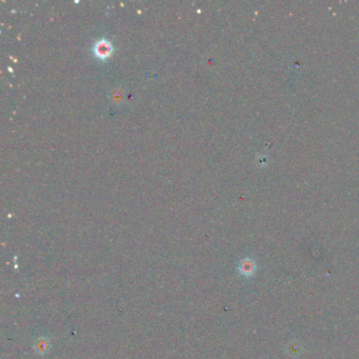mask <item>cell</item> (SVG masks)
Listing matches in <instances>:
<instances>
[{
    "label": "cell",
    "instance_id": "cell-1",
    "mask_svg": "<svg viewBox=\"0 0 359 359\" xmlns=\"http://www.w3.org/2000/svg\"><path fill=\"white\" fill-rule=\"evenodd\" d=\"M94 53L98 58L100 59L107 58L108 56H111L113 53L112 43L105 39L98 40L94 46Z\"/></svg>",
    "mask_w": 359,
    "mask_h": 359
},
{
    "label": "cell",
    "instance_id": "cell-2",
    "mask_svg": "<svg viewBox=\"0 0 359 359\" xmlns=\"http://www.w3.org/2000/svg\"><path fill=\"white\" fill-rule=\"evenodd\" d=\"M49 349H50V341L48 338H46V337H40V338H38L35 341L34 350L37 354L45 355L46 353L49 352Z\"/></svg>",
    "mask_w": 359,
    "mask_h": 359
}]
</instances>
